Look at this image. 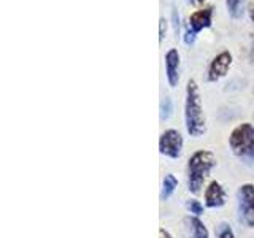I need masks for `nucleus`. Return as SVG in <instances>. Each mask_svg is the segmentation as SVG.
<instances>
[{"label":"nucleus","mask_w":254,"mask_h":238,"mask_svg":"<svg viewBox=\"0 0 254 238\" xmlns=\"http://www.w3.org/2000/svg\"><path fill=\"white\" fill-rule=\"evenodd\" d=\"M203 2H205V0H189V3H192V5H195V6L202 5Z\"/></svg>","instance_id":"20"},{"label":"nucleus","mask_w":254,"mask_h":238,"mask_svg":"<svg viewBox=\"0 0 254 238\" xmlns=\"http://www.w3.org/2000/svg\"><path fill=\"white\" fill-rule=\"evenodd\" d=\"M172 111H173L172 99L170 97H165L161 102V121H167V119L172 116Z\"/></svg>","instance_id":"15"},{"label":"nucleus","mask_w":254,"mask_h":238,"mask_svg":"<svg viewBox=\"0 0 254 238\" xmlns=\"http://www.w3.org/2000/svg\"><path fill=\"white\" fill-rule=\"evenodd\" d=\"M165 30H167V21L164 18H161V32H159V40H161V42L165 37Z\"/></svg>","instance_id":"17"},{"label":"nucleus","mask_w":254,"mask_h":238,"mask_svg":"<svg viewBox=\"0 0 254 238\" xmlns=\"http://www.w3.org/2000/svg\"><path fill=\"white\" fill-rule=\"evenodd\" d=\"M185 140L183 135L177 129H167L159 137V153L170 159H180L183 154Z\"/></svg>","instance_id":"5"},{"label":"nucleus","mask_w":254,"mask_h":238,"mask_svg":"<svg viewBox=\"0 0 254 238\" xmlns=\"http://www.w3.org/2000/svg\"><path fill=\"white\" fill-rule=\"evenodd\" d=\"M165 60V75L170 87H177L180 81V53L178 50H169L164 56Z\"/></svg>","instance_id":"9"},{"label":"nucleus","mask_w":254,"mask_h":238,"mask_svg":"<svg viewBox=\"0 0 254 238\" xmlns=\"http://www.w3.org/2000/svg\"><path fill=\"white\" fill-rule=\"evenodd\" d=\"M186 208L190 214H192V216H198V218H200L205 211L203 205L198 200H195V198H189V200L186 202Z\"/></svg>","instance_id":"12"},{"label":"nucleus","mask_w":254,"mask_h":238,"mask_svg":"<svg viewBox=\"0 0 254 238\" xmlns=\"http://www.w3.org/2000/svg\"><path fill=\"white\" fill-rule=\"evenodd\" d=\"M195 34H194V32H190V30H186V34H185V43L186 45H192L194 42H195Z\"/></svg>","instance_id":"16"},{"label":"nucleus","mask_w":254,"mask_h":238,"mask_svg":"<svg viewBox=\"0 0 254 238\" xmlns=\"http://www.w3.org/2000/svg\"><path fill=\"white\" fill-rule=\"evenodd\" d=\"M232 60H234V58L229 51L219 53L216 58L210 62L206 79H208L210 83H216L221 78H224L229 73V68H230V65H232Z\"/></svg>","instance_id":"6"},{"label":"nucleus","mask_w":254,"mask_h":238,"mask_svg":"<svg viewBox=\"0 0 254 238\" xmlns=\"http://www.w3.org/2000/svg\"><path fill=\"white\" fill-rule=\"evenodd\" d=\"M237 211L238 221L243 226L254 227V184L245 182L237 190Z\"/></svg>","instance_id":"4"},{"label":"nucleus","mask_w":254,"mask_h":238,"mask_svg":"<svg viewBox=\"0 0 254 238\" xmlns=\"http://www.w3.org/2000/svg\"><path fill=\"white\" fill-rule=\"evenodd\" d=\"M216 238H235L234 229L227 222H221L216 230Z\"/></svg>","instance_id":"14"},{"label":"nucleus","mask_w":254,"mask_h":238,"mask_svg":"<svg viewBox=\"0 0 254 238\" xmlns=\"http://www.w3.org/2000/svg\"><path fill=\"white\" fill-rule=\"evenodd\" d=\"M159 238H175L169 230H165L164 227H161L159 229Z\"/></svg>","instance_id":"18"},{"label":"nucleus","mask_w":254,"mask_h":238,"mask_svg":"<svg viewBox=\"0 0 254 238\" xmlns=\"http://www.w3.org/2000/svg\"><path fill=\"white\" fill-rule=\"evenodd\" d=\"M188 224L190 227V232H192V238H210V232L206 229L205 222L198 218V216H190L188 218Z\"/></svg>","instance_id":"10"},{"label":"nucleus","mask_w":254,"mask_h":238,"mask_svg":"<svg viewBox=\"0 0 254 238\" xmlns=\"http://www.w3.org/2000/svg\"><path fill=\"white\" fill-rule=\"evenodd\" d=\"M178 187V179L173 173H167L162 179V189H161V200H169L175 194V190Z\"/></svg>","instance_id":"11"},{"label":"nucleus","mask_w":254,"mask_h":238,"mask_svg":"<svg viewBox=\"0 0 254 238\" xmlns=\"http://www.w3.org/2000/svg\"><path fill=\"white\" fill-rule=\"evenodd\" d=\"M211 22H213V6H205L202 10H197L189 16L188 30L194 32L197 35L200 30L211 27Z\"/></svg>","instance_id":"8"},{"label":"nucleus","mask_w":254,"mask_h":238,"mask_svg":"<svg viewBox=\"0 0 254 238\" xmlns=\"http://www.w3.org/2000/svg\"><path fill=\"white\" fill-rule=\"evenodd\" d=\"M226 6L232 18H240L242 16V0H226Z\"/></svg>","instance_id":"13"},{"label":"nucleus","mask_w":254,"mask_h":238,"mask_svg":"<svg viewBox=\"0 0 254 238\" xmlns=\"http://www.w3.org/2000/svg\"><path fill=\"white\" fill-rule=\"evenodd\" d=\"M248 11H250V18H251V21L254 22V0H251V2H250Z\"/></svg>","instance_id":"19"},{"label":"nucleus","mask_w":254,"mask_h":238,"mask_svg":"<svg viewBox=\"0 0 254 238\" xmlns=\"http://www.w3.org/2000/svg\"><path fill=\"white\" fill-rule=\"evenodd\" d=\"M229 146L245 165H254V125L250 122L238 124L229 135Z\"/></svg>","instance_id":"3"},{"label":"nucleus","mask_w":254,"mask_h":238,"mask_svg":"<svg viewBox=\"0 0 254 238\" xmlns=\"http://www.w3.org/2000/svg\"><path fill=\"white\" fill-rule=\"evenodd\" d=\"M185 124L190 137L198 138L206 132V119L202 107L200 89L195 79H189L186 84V102H185Z\"/></svg>","instance_id":"1"},{"label":"nucleus","mask_w":254,"mask_h":238,"mask_svg":"<svg viewBox=\"0 0 254 238\" xmlns=\"http://www.w3.org/2000/svg\"><path fill=\"white\" fill-rule=\"evenodd\" d=\"M203 198L206 208H222L226 205V189L222 187L219 181H211L205 187Z\"/></svg>","instance_id":"7"},{"label":"nucleus","mask_w":254,"mask_h":238,"mask_svg":"<svg viewBox=\"0 0 254 238\" xmlns=\"http://www.w3.org/2000/svg\"><path fill=\"white\" fill-rule=\"evenodd\" d=\"M218 165L216 156L208 149H197L188 161V189L197 195L203 187V182L210 177L211 170Z\"/></svg>","instance_id":"2"}]
</instances>
